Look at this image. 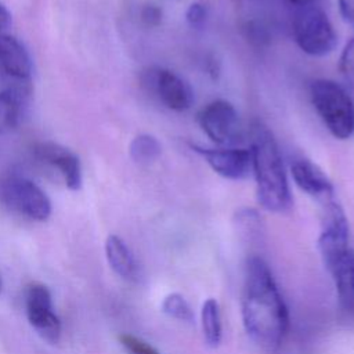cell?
<instances>
[{"mask_svg":"<svg viewBox=\"0 0 354 354\" xmlns=\"http://www.w3.org/2000/svg\"><path fill=\"white\" fill-rule=\"evenodd\" d=\"M242 321L254 344L268 353L279 350L288 333L289 311L268 264L260 256H250L246 261Z\"/></svg>","mask_w":354,"mask_h":354,"instance_id":"6da1fadb","label":"cell"},{"mask_svg":"<svg viewBox=\"0 0 354 354\" xmlns=\"http://www.w3.org/2000/svg\"><path fill=\"white\" fill-rule=\"evenodd\" d=\"M252 171L259 203L268 212L285 213L292 207V194L279 147L261 123L252 129Z\"/></svg>","mask_w":354,"mask_h":354,"instance_id":"7a4b0ae2","label":"cell"},{"mask_svg":"<svg viewBox=\"0 0 354 354\" xmlns=\"http://www.w3.org/2000/svg\"><path fill=\"white\" fill-rule=\"evenodd\" d=\"M310 98L335 138L347 140L354 134V101L342 84L330 79H315L310 84Z\"/></svg>","mask_w":354,"mask_h":354,"instance_id":"3957f363","label":"cell"},{"mask_svg":"<svg viewBox=\"0 0 354 354\" xmlns=\"http://www.w3.org/2000/svg\"><path fill=\"white\" fill-rule=\"evenodd\" d=\"M292 32L299 48L311 57L328 55L337 44V33L319 4L296 7Z\"/></svg>","mask_w":354,"mask_h":354,"instance_id":"277c9868","label":"cell"},{"mask_svg":"<svg viewBox=\"0 0 354 354\" xmlns=\"http://www.w3.org/2000/svg\"><path fill=\"white\" fill-rule=\"evenodd\" d=\"M0 202L12 213L32 221H46L51 214V201L30 178L7 174L0 178Z\"/></svg>","mask_w":354,"mask_h":354,"instance_id":"5b68a950","label":"cell"},{"mask_svg":"<svg viewBox=\"0 0 354 354\" xmlns=\"http://www.w3.org/2000/svg\"><path fill=\"white\" fill-rule=\"evenodd\" d=\"M202 131L216 144L231 147L243 137V127L235 106L227 100L207 102L196 115Z\"/></svg>","mask_w":354,"mask_h":354,"instance_id":"8992f818","label":"cell"},{"mask_svg":"<svg viewBox=\"0 0 354 354\" xmlns=\"http://www.w3.org/2000/svg\"><path fill=\"white\" fill-rule=\"evenodd\" d=\"M142 83L170 111L184 112L194 104V90L188 82L170 69L151 66L142 73Z\"/></svg>","mask_w":354,"mask_h":354,"instance_id":"52a82bcc","label":"cell"},{"mask_svg":"<svg viewBox=\"0 0 354 354\" xmlns=\"http://www.w3.org/2000/svg\"><path fill=\"white\" fill-rule=\"evenodd\" d=\"M322 230L318 238V249L328 271L350 249L348 221L342 206L333 199L322 205Z\"/></svg>","mask_w":354,"mask_h":354,"instance_id":"ba28073f","label":"cell"},{"mask_svg":"<svg viewBox=\"0 0 354 354\" xmlns=\"http://www.w3.org/2000/svg\"><path fill=\"white\" fill-rule=\"evenodd\" d=\"M25 313L30 326L48 343H57L61 337V319L54 311L48 288L33 282L25 290Z\"/></svg>","mask_w":354,"mask_h":354,"instance_id":"9c48e42d","label":"cell"},{"mask_svg":"<svg viewBox=\"0 0 354 354\" xmlns=\"http://www.w3.org/2000/svg\"><path fill=\"white\" fill-rule=\"evenodd\" d=\"M32 152L39 162L57 170L69 189L77 191L82 187V165L75 152L53 141H40L35 144Z\"/></svg>","mask_w":354,"mask_h":354,"instance_id":"30bf717a","label":"cell"},{"mask_svg":"<svg viewBox=\"0 0 354 354\" xmlns=\"http://www.w3.org/2000/svg\"><path fill=\"white\" fill-rule=\"evenodd\" d=\"M214 173L228 180H243L252 171V152L245 148H203L191 144Z\"/></svg>","mask_w":354,"mask_h":354,"instance_id":"8fae6325","label":"cell"},{"mask_svg":"<svg viewBox=\"0 0 354 354\" xmlns=\"http://www.w3.org/2000/svg\"><path fill=\"white\" fill-rule=\"evenodd\" d=\"M290 174L296 185L321 205L335 199V188L328 176L308 159H295Z\"/></svg>","mask_w":354,"mask_h":354,"instance_id":"7c38bea8","label":"cell"},{"mask_svg":"<svg viewBox=\"0 0 354 354\" xmlns=\"http://www.w3.org/2000/svg\"><path fill=\"white\" fill-rule=\"evenodd\" d=\"M0 69L12 79L26 82L32 76V59L25 46L14 36L0 35Z\"/></svg>","mask_w":354,"mask_h":354,"instance_id":"4fadbf2b","label":"cell"},{"mask_svg":"<svg viewBox=\"0 0 354 354\" xmlns=\"http://www.w3.org/2000/svg\"><path fill=\"white\" fill-rule=\"evenodd\" d=\"M329 272L335 281L340 307L354 315V250L348 249Z\"/></svg>","mask_w":354,"mask_h":354,"instance_id":"5bb4252c","label":"cell"},{"mask_svg":"<svg viewBox=\"0 0 354 354\" xmlns=\"http://www.w3.org/2000/svg\"><path fill=\"white\" fill-rule=\"evenodd\" d=\"M105 256L111 268L123 279L137 281L140 267L127 243L118 235H109L105 242Z\"/></svg>","mask_w":354,"mask_h":354,"instance_id":"9a60e30c","label":"cell"},{"mask_svg":"<svg viewBox=\"0 0 354 354\" xmlns=\"http://www.w3.org/2000/svg\"><path fill=\"white\" fill-rule=\"evenodd\" d=\"M22 113V97L15 88H7L0 91V134L12 131Z\"/></svg>","mask_w":354,"mask_h":354,"instance_id":"2e32d148","label":"cell"},{"mask_svg":"<svg viewBox=\"0 0 354 354\" xmlns=\"http://www.w3.org/2000/svg\"><path fill=\"white\" fill-rule=\"evenodd\" d=\"M201 324L205 342L210 347H217L221 342L223 326H221V315L220 307L216 299L209 297L203 301L201 310Z\"/></svg>","mask_w":354,"mask_h":354,"instance_id":"e0dca14e","label":"cell"},{"mask_svg":"<svg viewBox=\"0 0 354 354\" xmlns=\"http://www.w3.org/2000/svg\"><path fill=\"white\" fill-rule=\"evenodd\" d=\"M130 158L138 165H149L162 153V145L159 140L148 133L136 136L129 145Z\"/></svg>","mask_w":354,"mask_h":354,"instance_id":"ac0fdd59","label":"cell"},{"mask_svg":"<svg viewBox=\"0 0 354 354\" xmlns=\"http://www.w3.org/2000/svg\"><path fill=\"white\" fill-rule=\"evenodd\" d=\"M162 311L178 321L192 322L194 321V311L185 297L180 293H170L162 301Z\"/></svg>","mask_w":354,"mask_h":354,"instance_id":"d6986e66","label":"cell"},{"mask_svg":"<svg viewBox=\"0 0 354 354\" xmlns=\"http://www.w3.org/2000/svg\"><path fill=\"white\" fill-rule=\"evenodd\" d=\"M235 224L241 235L252 241L260 236L261 232V218L254 209H239L235 214Z\"/></svg>","mask_w":354,"mask_h":354,"instance_id":"ffe728a7","label":"cell"},{"mask_svg":"<svg viewBox=\"0 0 354 354\" xmlns=\"http://www.w3.org/2000/svg\"><path fill=\"white\" fill-rule=\"evenodd\" d=\"M119 342L129 354H160L153 346L131 333L119 335Z\"/></svg>","mask_w":354,"mask_h":354,"instance_id":"44dd1931","label":"cell"},{"mask_svg":"<svg viewBox=\"0 0 354 354\" xmlns=\"http://www.w3.org/2000/svg\"><path fill=\"white\" fill-rule=\"evenodd\" d=\"M185 19L191 28H202L207 19V7L199 1L192 3L185 11Z\"/></svg>","mask_w":354,"mask_h":354,"instance_id":"7402d4cb","label":"cell"},{"mask_svg":"<svg viewBox=\"0 0 354 354\" xmlns=\"http://www.w3.org/2000/svg\"><path fill=\"white\" fill-rule=\"evenodd\" d=\"M339 68L344 73H354V37L344 46L339 59Z\"/></svg>","mask_w":354,"mask_h":354,"instance_id":"603a6c76","label":"cell"},{"mask_svg":"<svg viewBox=\"0 0 354 354\" xmlns=\"http://www.w3.org/2000/svg\"><path fill=\"white\" fill-rule=\"evenodd\" d=\"M141 19L148 26H156L162 21V10L155 4H147L141 10Z\"/></svg>","mask_w":354,"mask_h":354,"instance_id":"cb8c5ba5","label":"cell"},{"mask_svg":"<svg viewBox=\"0 0 354 354\" xmlns=\"http://www.w3.org/2000/svg\"><path fill=\"white\" fill-rule=\"evenodd\" d=\"M337 7L342 18L354 26V0H337Z\"/></svg>","mask_w":354,"mask_h":354,"instance_id":"d4e9b609","label":"cell"},{"mask_svg":"<svg viewBox=\"0 0 354 354\" xmlns=\"http://www.w3.org/2000/svg\"><path fill=\"white\" fill-rule=\"evenodd\" d=\"M11 25V14L4 4L0 3V35Z\"/></svg>","mask_w":354,"mask_h":354,"instance_id":"484cf974","label":"cell"},{"mask_svg":"<svg viewBox=\"0 0 354 354\" xmlns=\"http://www.w3.org/2000/svg\"><path fill=\"white\" fill-rule=\"evenodd\" d=\"M292 6L296 7H304V6H315V4H321L322 0H288Z\"/></svg>","mask_w":354,"mask_h":354,"instance_id":"4316f807","label":"cell"},{"mask_svg":"<svg viewBox=\"0 0 354 354\" xmlns=\"http://www.w3.org/2000/svg\"><path fill=\"white\" fill-rule=\"evenodd\" d=\"M1 289H3V281H1V277H0V293H1Z\"/></svg>","mask_w":354,"mask_h":354,"instance_id":"83f0119b","label":"cell"}]
</instances>
